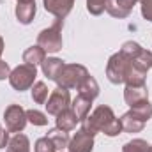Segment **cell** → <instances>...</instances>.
I'll return each instance as SVG.
<instances>
[{"label":"cell","instance_id":"cell-20","mask_svg":"<svg viewBox=\"0 0 152 152\" xmlns=\"http://www.w3.org/2000/svg\"><path fill=\"white\" fill-rule=\"evenodd\" d=\"M7 152H30V140L23 133H16L9 143H7Z\"/></svg>","mask_w":152,"mask_h":152},{"label":"cell","instance_id":"cell-29","mask_svg":"<svg viewBox=\"0 0 152 152\" xmlns=\"http://www.w3.org/2000/svg\"><path fill=\"white\" fill-rule=\"evenodd\" d=\"M27 120L34 126H46L48 124V117L39 110H27Z\"/></svg>","mask_w":152,"mask_h":152},{"label":"cell","instance_id":"cell-23","mask_svg":"<svg viewBox=\"0 0 152 152\" xmlns=\"http://www.w3.org/2000/svg\"><path fill=\"white\" fill-rule=\"evenodd\" d=\"M131 112L136 115L140 120H143V122L147 124V120L152 117V104L149 103V99H147V101H142V103L134 104V106L131 108Z\"/></svg>","mask_w":152,"mask_h":152},{"label":"cell","instance_id":"cell-26","mask_svg":"<svg viewBox=\"0 0 152 152\" xmlns=\"http://www.w3.org/2000/svg\"><path fill=\"white\" fill-rule=\"evenodd\" d=\"M140 51H142V46H140L138 42H134V41H126V42L122 44V48H120V53H122L126 58H129V60H133Z\"/></svg>","mask_w":152,"mask_h":152},{"label":"cell","instance_id":"cell-8","mask_svg":"<svg viewBox=\"0 0 152 152\" xmlns=\"http://www.w3.org/2000/svg\"><path fill=\"white\" fill-rule=\"evenodd\" d=\"M69 152H92L94 149V134L83 131L81 127L76 131V134L69 140L67 145Z\"/></svg>","mask_w":152,"mask_h":152},{"label":"cell","instance_id":"cell-33","mask_svg":"<svg viewBox=\"0 0 152 152\" xmlns=\"http://www.w3.org/2000/svg\"><path fill=\"white\" fill-rule=\"evenodd\" d=\"M4 46H5V44H4V39L0 36V57H2V53H4ZM0 60H2V58H0Z\"/></svg>","mask_w":152,"mask_h":152},{"label":"cell","instance_id":"cell-3","mask_svg":"<svg viewBox=\"0 0 152 152\" xmlns=\"http://www.w3.org/2000/svg\"><path fill=\"white\" fill-rule=\"evenodd\" d=\"M88 76V71L85 66L81 64H66L62 67V71L58 73L55 83L62 88H67V90H73V88H78L81 85V81Z\"/></svg>","mask_w":152,"mask_h":152},{"label":"cell","instance_id":"cell-10","mask_svg":"<svg viewBox=\"0 0 152 152\" xmlns=\"http://www.w3.org/2000/svg\"><path fill=\"white\" fill-rule=\"evenodd\" d=\"M42 5L44 9L53 14L57 20H64L71 11H73V5H75V0H42Z\"/></svg>","mask_w":152,"mask_h":152},{"label":"cell","instance_id":"cell-17","mask_svg":"<svg viewBox=\"0 0 152 152\" xmlns=\"http://www.w3.org/2000/svg\"><path fill=\"white\" fill-rule=\"evenodd\" d=\"M90 106H92V101H90L88 97L81 96V94H78L75 99L71 101V110L76 113V117L80 118V122L85 120L87 115L90 113Z\"/></svg>","mask_w":152,"mask_h":152},{"label":"cell","instance_id":"cell-32","mask_svg":"<svg viewBox=\"0 0 152 152\" xmlns=\"http://www.w3.org/2000/svg\"><path fill=\"white\" fill-rule=\"evenodd\" d=\"M9 75H11V67H9V64L4 62V60H0V80L9 78Z\"/></svg>","mask_w":152,"mask_h":152},{"label":"cell","instance_id":"cell-13","mask_svg":"<svg viewBox=\"0 0 152 152\" xmlns=\"http://www.w3.org/2000/svg\"><path fill=\"white\" fill-rule=\"evenodd\" d=\"M145 80H147V71L140 69L131 60L127 64V69H126V75H124V83L131 85V87H138V85H145Z\"/></svg>","mask_w":152,"mask_h":152},{"label":"cell","instance_id":"cell-28","mask_svg":"<svg viewBox=\"0 0 152 152\" xmlns=\"http://www.w3.org/2000/svg\"><path fill=\"white\" fill-rule=\"evenodd\" d=\"M34 149H36V152H57V147H55V143L50 136L39 138L36 142V145H34Z\"/></svg>","mask_w":152,"mask_h":152},{"label":"cell","instance_id":"cell-22","mask_svg":"<svg viewBox=\"0 0 152 152\" xmlns=\"http://www.w3.org/2000/svg\"><path fill=\"white\" fill-rule=\"evenodd\" d=\"M48 96H50V88L46 87L44 81H36V83L32 85V101H34V103H37V104H46Z\"/></svg>","mask_w":152,"mask_h":152},{"label":"cell","instance_id":"cell-18","mask_svg":"<svg viewBox=\"0 0 152 152\" xmlns=\"http://www.w3.org/2000/svg\"><path fill=\"white\" fill-rule=\"evenodd\" d=\"M76 90H78V94H81V96L88 97L90 101H94V99L99 96V85H97L96 78H94V76H90V75L81 81V85H80Z\"/></svg>","mask_w":152,"mask_h":152},{"label":"cell","instance_id":"cell-24","mask_svg":"<svg viewBox=\"0 0 152 152\" xmlns=\"http://www.w3.org/2000/svg\"><path fill=\"white\" fill-rule=\"evenodd\" d=\"M133 64L138 66V67L143 69V71H149V69L152 67V51L145 50V48H142V51L133 58Z\"/></svg>","mask_w":152,"mask_h":152},{"label":"cell","instance_id":"cell-25","mask_svg":"<svg viewBox=\"0 0 152 152\" xmlns=\"http://www.w3.org/2000/svg\"><path fill=\"white\" fill-rule=\"evenodd\" d=\"M149 147H151V145H149L145 140H142V138H134V140L124 143L122 152H149Z\"/></svg>","mask_w":152,"mask_h":152},{"label":"cell","instance_id":"cell-7","mask_svg":"<svg viewBox=\"0 0 152 152\" xmlns=\"http://www.w3.org/2000/svg\"><path fill=\"white\" fill-rule=\"evenodd\" d=\"M46 112L48 115H57L62 113L64 110H67L71 106V96H69V90L67 88H62V87H57L50 96H48V101H46Z\"/></svg>","mask_w":152,"mask_h":152},{"label":"cell","instance_id":"cell-21","mask_svg":"<svg viewBox=\"0 0 152 152\" xmlns=\"http://www.w3.org/2000/svg\"><path fill=\"white\" fill-rule=\"evenodd\" d=\"M46 136H50L51 140H53V143H55V147H57V151H64L67 145H69V136H67V133L66 131H62V129H58V127H55V129H50L48 131V134Z\"/></svg>","mask_w":152,"mask_h":152},{"label":"cell","instance_id":"cell-31","mask_svg":"<svg viewBox=\"0 0 152 152\" xmlns=\"http://www.w3.org/2000/svg\"><path fill=\"white\" fill-rule=\"evenodd\" d=\"M9 131L7 129H4V126L0 124V149H5L7 147V143H9Z\"/></svg>","mask_w":152,"mask_h":152},{"label":"cell","instance_id":"cell-9","mask_svg":"<svg viewBox=\"0 0 152 152\" xmlns=\"http://www.w3.org/2000/svg\"><path fill=\"white\" fill-rule=\"evenodd\" d=\"M140 0H108V5H106V12L113 18L118 20H124L131 14L133 7L138 4Z\"/></svg>","mask_w":152,"mask_h":152},{"label":"cell","instance_id":"cell-4","mask_svg":"<svg viewBox=\"0 0 152 152\" xmlns=\"http://www.w3.org/2000/svg\"><path fill=\"white\" fill-rule=\"evenodd\" d=\"M36 76H37V69H36V66L21 64V66L11 69L9 83H11V87H12L14 90L23 92V90L32 88V85L36 83Z\"/></svg>","mask_w":152,"mask_h":152},{"label":"cell","instance_id":"cell-6","mask_svg":"<svg viewBox=\"0 0 152 152\" xmlns=\"http://www.w3.org/2000/svg\"><path fill=\"white\" fill-rule=\"evenodd\" d=\"M131 60L126 58L120 51L113 53L106 64V78L113 83V85H120L124 83V75H126V69H127V64Z\"/></svg>","mask_w":152,"mask_h":152},{"label":"cell","instance_id":"cell-1","mask_svg":"<svg viewBox=\"0 0 152 152\" xmlns=\"http://www.w3.org/2000/svg\"><path fill=\"white\" fill-rule=\"evenodd\" d=\"M81 129L94 136L97 133H104L106 136H118L122 133V124H120V118L115 117L110 106L101 104L92 113L87 115L85 120H81Z\"/></svg>","mask_w":152,"mask_h":152},{"label":"cell","instance_id":"cell-12","mask_svg":"<svg viewBox=\"0 0 152 152\" xmlns=\"http://www.w3.org/2000/svg\"><path fill=\"white\" fill-rule=\"evenodd\" d=\"M149 99V90H147V85H138V87H131V85H126L124 88V101L126 104H129L131 108L142 101H147Z\"/></svg>","mask_w":152,"mask_h":152},{"label":"cell","instance_id":"cell-15","mask_svg":"<svg viewBox=\"0 0 152 152\" xmlns=\"http://www.w3.org/2000/svg\"><path fill=\"white\" fill-rule=\"evenodd\" d=\"M64 66H66L64 60H60V58H57V57H48V58H44V62L41 64V69H42V73H44V76H46L48 80H53V81H55Z\"/></svg>","mask_w":152,"mask_h":152},{"label":"cell","instance_id":"cell-14","mask_svg":"<svg viewBox=\"0 0 152 152\" xmlns=\"http://www.w3.org/2000/svg\"><path fill=\"white\" fill-rule=\"evenodd\" d=\"M55 124H57V127H58V129H62V131L69 133V131H75V129H76V126L80 124V118L76 117V113L71 110V106H69L67 110H64L62 113L57 115Z\"/></svg>","mask_w":152,"mask_h":152},{"label":"cell","instance_id":"cell-35","mask_svg":"<svg viewBox=\"0 0 152 152\" xmlns=\"http://www.w3.org/2000/svg\"><path fill=\"white\" fill-rule=\"evenodd\" d=\"M18 2H20V0H18Z\"/></svg>","mask_w":152,"mask_h":152},{"label":"cell","instance_id":"cell-30","mask_svg":"<svg viewBox=\"0 0 152 152\" xmlns=\"http://www.w3.org/2000/svg\"><path fill=\"white\" fill-rule=\"evenodd\" d=\"M142 16L152 23V0H142Z\"/></svg>","mask_w":152,"mask_h":152},{"label":"cell","instance_id":"cell-19","mask_svg":"<svg viewBox=\"0 0 152 152\" xmlns=\"http://www.w3.org/2000/svg\"><path fill=\"white\" fill-rule=\"evenodd\" d=\"M44 58H46V51H44L39 44L30 46V48H27V50L23 51V62H25V64L39 66V64L44 62Z\"/></svg>","mask_w":152,"mask_h":152},{"label":"cell","instance_id":"cell-27","mask_svg":"<svg viewBox=\"0 0 152 152\" xmlns=\"http://www.w3.org/2000/svg\"><path fill=\"white\" fill-rule=\"evenodd\" d=\"M106 5H108V0H87V11L92 16L103 14L106 11Z\"/></svg>","mask_w":152,"mask_h":152},{"label":"cell","instance_id":"cell-34","mask_svg":"<svg viewBox=\"0 0 152 152\" xmlns=\"http://www.w3.org/2000/svg\"><path fill=\"white\" fill-rule=\"evenodd\" d=\"M149 152H152V145H151V147H149Z\"/></svg>","mask_w":152,"mask_h":152},{"label":"cell","instance_id":"cell-16","mask_svg":"<svg viewBox=\"0 0 152 152\" xmlns=\"http://www.w3.org/2000/svg\"><path fill=\"white\" fill-rule=\"evenodd\" d=\"M120 124H122V131L131 133V134H133V133H140V131L145 127V122L140 120L131 110L126 112V113L120 117Z\"/></svg>","mask_w":152,"mask_h":152},{"label":"cell","instance_id":"cell-11","mask_svg":"<svg viewBox=\"0 0 152 152\" xmlns=\"http://www.w3.org/2000/svg\"><path fill=\"white\" fill-rule=\"evenodd\" d=\"M36 11H37V7H36V0H20L18 4H16V18H18V21L21 23V25H28V23H32V20H34V16H36Z\"/></svg>","mask_w":152,"mask_h":152},{"label":"cell","instance_id":"cell-5","mask_svg":"<svg viewBox=\"0 0 152 152\" xmlns=\"http://www.w3.org/2000/svg\"><path fill=\"white\" fill-rule=\"evenodd\" d=\"M4 120H5V129L9 133H21L27 126V112L20 104H9L4 112Z\"/></svg>","mask_w":152,"mask_h":152},{"label":"cell","instance_id":"cell-2","mask_svg":"<svg viewBox=\"0 0 152 152\" xmlns=\"http://www.w3.org/2000/svg\"><path fill=\"white\" fill-rule=\"evenodd\" d=\"M62 27H64V20H55L51 27L39 32L37 44L46 53H57L62 50Z\"/></svg>","mask_w":152,"mask_h":152}]
</instances>
